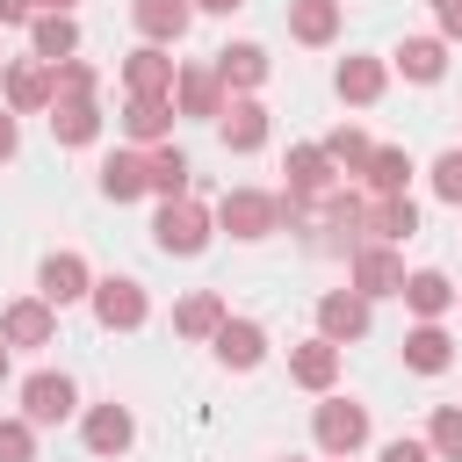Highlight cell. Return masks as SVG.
<instances>
[{
	"instance_id": "obj_1",
	"label": "cell",
	"mask_w": 462,
	"mask_h": 462,
	"mask_svg": "<svg viewBox=\"0 0 462 462\" xmlns=\"http://www.w3.org/2000/svg\"><path fill=\"white\" fill-rule=\"evenodd\" d=\"M209 238H217L209 202L173 195V202H159V209H152V245H159L166 260H195V253H209Z\"/></svg>"
},
{
	"instance_id": "obj_2",
	"label": "cell",
	"mask_w": 462,
	"mask_h": 462,
	"mask_svg": "<svg viewBox=\"0 0 462 462\" xmlns=\"http://www.w3.org/2000/svg\"><path fill=\"white\" fill-rule=\"evenodd\" d=\"M310 440H318V455H339V462L361 455V448H368V404L325 390V404L310 411Z\"/></svg>"
},
{
	"instance_id": "obj_3",
	"label": "cell",
	"mask_w": 462,
	"mask_h": 462,
	"mask_svg": "<svg viewBox=\"0 0 462 462\" xmlns=\"http://www.w3.org/2000/svg\"><path fill=\"white\" fill-rule=\"evenodd\" d=\"M217 217V231H231V238H267V231H282V195H267V188H224V202L209 209Z\"/></svg>"
},
{
	"instance_id": "obj_4",
	"label": "cell",
	"mask_w": 462,
	"mask_h": 462,
	"mask_svg": "<svg viewBox=\"0 0 462 462\" xmlns=\"http://www.w3.org/2000/svg\"><path fill=\"white\" fill-rule=\"evenodd\" d=\"M94 325L101 332H137L144 318H152V296H144V282H130V274H94Z\"/></svg>"
},
{
	"instance_id": "obj_5",
	"label": "cell",
	"mask_w": 462,
	"mask_h": 462,
	"mask_svg": "<svg viewBox=\"0 0 462 462\" xmlns=\"http://www.w3.org/2000/svg\"><path fill=\"white\" fill-rule=\"evenodd\" d=\"M0 108H14V116H51V101H58V72L43 65V58H7L0 65Z\"/></svg>"
},
{
	"instance_id": "obj_6",
	"label": "cell",
	"mask_w": 462,
	"mask_h": 462,
	"mask_svg": "<svg viewBox=\"0 0 462 462\" xmlns=\"http://www.w3.org/2000/svg\"><path fill=\"white\" fill-rule=\"evenodd\" d=\"M36 296H43L51 310H72V303H87V296H94V267H87V253H72V245L43 253V267H36Z\"/></svg>"
},
{
	"instance_id": "obj_7",
	"label": "cell",
	"mask_w": 462,
	"mask_h": 462,
	"mask_svg": "<svg viewBox=\"0 0 462 462\" xmlns=\"http://www.w3.org/2000/svg\"><path fill=\"white\" fill-rule=\"evenodd\" d=\"M346 289H361L368 303H375V296H397V289H404V253L383 245V238H361L354 260H346Z\"/></svg>"
},
{
	"instance_id": "obj_8",
	"label": "cell",
	"mask_w": 462,
	"mask_h": 462,
	"mask_svg": "<svg viewBox=\"0 0 462 462\" xmlns=\"http://www.w3.org/2000/svg\"><path fill=\"white\" fill-rule=\"evenodd\" d=\"M72 411H79V383H72L65 368L22 375V419H29V426H58V419H72Z\"/></svg>"
},
{
	"instance_id": "obj_9",
	"label": "cell",
	"mask_w": 462,
	"mask_h": 462,
	"mask_svg": "<svg viewBox=\"0 0 462 462\" xmlns=\"http://www.w3.org/2000/svg\"><path fill=\"white\" fill-rule=\"evenodd\" d=\"M79 440H87V455H101V462H116V455H130L137 448V419H130V404H87L79 411Z\"/></svg>"
},
{
	"instance_id": "obj_10",
	"label": "cell",
	"mask_w": 462,
	"mask_h": 462,
	"mask_svg": "<svg viewBox=\"0 0 462 462\" xmlns=\"http://www.w3.org/2000/svg\"><path fill=\"white\" fill-rule=\"evenodd\" d=\"M368 325H375V303H368L361 289H325V296H318V332H325L332 346L368 339Z\"/></svg>"
},
{
	"instance_id": "obj_11",
	"label": "cell",
	"mask_w": 462,
	"mask_h": 462,
	"mask_svg": "<svg viewBox=\"0 0 462 462\" xmlns=\"http://www.w3.org/2000/svg\"><path fill=\"white\" fill-rule=\"evenodd\" d=\"M411 231H419V202H411V195H368V188H361V238L404 245Z\"/></svg>"
},
{
	"instance_id": "obj_12",
	"label": "cell",
	"mask_w": 462,
	"mask_h": 462,
	"mask_svg": "<svg viewBox=\"0 0 462 462\" xmlns=\"http://www.w3.org/2000/svg\"><path fill=\"white\" fill-rule=\"evenodd\" d=\"M209 346H217V361H224L231 375H253V368L267 361V325H260V318H224V325L209 332Z\"/></svg>"
},
{
	"instance_id": "obj_13",
	"label": "cell",
	"mask_w": 462,
	"mask_h": 462,
	"mask_svg": "<svg viewBox=\"0 0 462 462\" xmlns=\"http://www.w3.org/2000/svg\"><path fill=\"white\" fill-rule=\"evenodd\" d=\"M282 173H289V202H318L325 188H339V166L325 159V144H289V159H282Z\"/></svg>"
},
{
	"instance_id": "obj_14",
	"label": "cell",
	"mask_w": 462,
	"mask_h": 462,
	"mask_svg": "<svg viewBox=\"0 0 462 462\" xmlns=\"http://www.w3.org/2000/svg\"><path fill=\"white\" fill-rule=\"evenodd\" d=\"M339 361H346V346H332V339L318 332V339L289 346V383H296V390H310V397H325V390L339 383Z\"/></svg>"
},
{
	"instance_id": "obj_15",
	"label": "cell",
	"mask_w": 462,
	"mask_h": 462,
	"mask_svg": "<svg viewBox=\"0 0 462 462\" xmlns=\"http://www.w3.org/2000/svg\"><path fill=\"white\" fill-rule=\"evenodd\" d=\"M0 339L36 354V346H51V339H58V310H51L43 296H14V303L0 310Z\"/></svg>"
},
{
	"instance_id": "obj_16",
	"label": "cell",
	"mask_w": 462,
	"mask_h": 462,
	"mask_svg": "<svg viewBox=\"0 0 462 462\" xmlns=\"http://www.w3.org/2000/svg\"><path fill=\"white\" fill-rule=\"evenodd\" d=\"M173 72H180V58L166 43H137L123 58V94H166L173 101Z\"/></svg>"
},
{
	"instance_id": "obj_17",
	"label": "cell",
	"mask_w": 462,
	"mask_h": 462,
	"mask_svg": "<svg viewBox=\"0 0 462 462\" xmlns=\"http://www.w3.org/2000/svg\"><path fill=\"white\" fill-rule=\"evenodd\" d=\"M224 101H231V94H224L217 65H180V72H173V116H209V123H217Z\"/></svg>"
},
{
	"instance_id": "obj_18",
	"label": "cell",
	"mask_w": 462,
	"mask_h": 462,
	"mask_svg": "<svg viewBox=\"0 0 462 462\" xmlns=\"http://www.w3.org/2000/svg\"><path fill=\"white\" fill-rule=\"evenodd\" d=\"M267 130H274V123H267V108H260L253 94H231V101H224V116H217L224 152H238V159H245V152H260V144H267Z\"/></svg>"
},
{
	"instance_id": "obj_19",
	"label": "cell",
	"mask_w": 462,
	"mask_h": 462,
	"mask_svg": "<svg viewBox=\"0 0 462 462\" xmlns=\"http://www.w3.org/2000/svg\"><path fill=\"white\" fill-rule=\"evenodd\" d=\"M404 368H411V375H448V368H455V332H448L440 318H419V325L404 332Z\"/></svg>"
},
{
	"instance_id": "obj_20",
	"label": "cell",
	"mask_w": 462,
	"mask_h": 462,
	"mask_svg": "<svg viewBox=\"0 0 462 462\" xmlns=\"http://www.w3.org/2000/svg\"><path fill=\"white\" fill-rule=\"evenodd\" d=\"M144 188L159 195V202H173V195H188L195 188V159L166 137V144H144Z\"/></svg>"
},
{
	"instance_id": "obj_21",
	"label": "cell",
	"mask_w": 462,
	"mask_h": 462,
	"mask_svg": "<svg viewBox=\"0 0 462 462\" xmlns=\"http://www.w3.org/2000/svg\"><path fill=\"white\" fill-rule=\"evenodd\" d=\"M130 22H137V36L144 43H180L188 36V22H195V0H130Z\"/></svg>"
},
{
	"instance_id": "obj_22",
	"label": "cell",
	"mask_w": 462,
	"mask_h": 462,
	"mask_svg": "<svg viewBox=\"0 0 462 462\" xmlns=\"http://www.w3.org/2000/svg\"><path fill=\"white\" fill-rule=\"evenodd\" d=\"M383 87H390V65H383V58H339V72H332V94H339L346 108H375Z\"/></svg>"
},
{
	"instance_id": "obj_23",
	"label": "cell",
	"mask_w": 462,
	"mask_h": 462,
	"mask_svg": "<svg viewBox=\"0 0 462 462\" xmlns=\"http://www.w3.org/2000/svg\"><path fill=\"white\" fill-rule=\"evenodd\" d=\"M123 137L144 152V144H166L173 137V101L166 94H130L123 101Z\"/></svg>"
},
{
	"instance_id": "obj_24",
	"label": "cell",
	"mask_w": 462,
	"mask_h": 462,
	"mask_svg": "<svg viewBox=\"0 0 462 462\" xmlns=\"http://www.w3.org/2000/svg\"><path fill=\"white\" fill-rule=\"evenodd\" d=\"M209 65H217L224 94H260V87H267V51H260V43H224Z\"/></svg>"
},
{
	"instance_id": "obj_25",
	"label": "cell",
	"mask_w": 462,
	"mask_h": 462,
	"mask_svg": "<svg viewBox=\"0 0 462 462\" xmlns=\"http://www.w3.org/2000/svg\"><path fill=\"white\" fill-rule=\"evenodd\" d=\"M339 22H346V0H289V36L310 51H325L339 36Z\"/></svg>"
},
{
	"instance_id": "obj_26",
	"label": "cell",
	"mask_w": 462,
	"mask_h": 462,
	"mask_svg": "<svg viewBox=\"0 0 462 462\" xmlns=\"http://www.w3.org/2000/svg\"><path fill=\"white\" fill-rule=\"evenodd\" d=\"M29 58H43V65L79 58V22L72 14H29Z\"/></svg>"
},
{
	"instance_id": "obj_27",
	"label": "cell",
	"mask_w": 462,
	"mask_h": 462,
	"mask_svg": "<svg viewBox=\"0 0 462 462\" xmlns=\"http://www.w3.org/2000/svg\"><path fill=\"white\" fill-rule=\"evenodd\" d=\"M390 72H404L411 87H433V79L448 72V43H440V36H404V43L390 51Z\"/></svg>"
},
{
	"instance_id": "obj_28",
	"label": "cell",
	"mask_w": 462,
	"mask_h": 462,
	"mask_svg": "<svg viewBox=\"0 0 462 462\" xmlns=\"http://www.w3.org/2000/svg\"><path fill=\"white\" fill-rule=\"evenodd\" d=\"M397 296H404V310H411V318H448V310H455V282H448L440 267H411Z\"/></svg>"
},
{
	"instance_id": "obj_29",
	"label": "cell",
	"mask_w": 462,
	"mask_h": 462,
	"mask_svg": "<svg viewBox=\"0 0 462 462\" xmlns=\"http://www.w3.org/2000/svg\"><path fill=\"white\" fill-rule=\"evenodd\" d=\"M224 318H231V303H224L217 289H188V296L173 303V332H180V339H209Z\"/></svg>"
},
{
	"instance_id": "obj_30",
	"label": "cell",
	"mask_w": 462,
	"mask_h": 462,
	"mask_svg": "<svg viewBox=\"0 0 462 462\" xmlns=\"http://www.w3.org/2000/svg\"><path fill=\"white\" fill-rule=\"evenodd\" d=\"M51 137H58L65 152H87V144L101 137V108H94V101H51Z\"/></svg>"
},
{
	"instance_id": "obj_31",
	"label": "cell",
	"mask_w": 462,
	"mask_h": 462,
	"mask_svg": "<svg viewBox=\"0 0 462 462\" xmlns=\"http://www.w3.org/2000/svg\"><path fill=\"white\" fill-rule=\"evenodd\" d=\"M101 195H108V202H144V195H152V188H144V152H137V144L101 159Z\"/></svg>"
},
{
	"instance_id": "obj_32",
	"label": "cell",
	"mask_w": 462,
	"mask_h": 462,
	"mask_svg": "<svg viewBox=\"0 0 462 462\" xmlns=\"http://www.w3.org/2000/svg\"><path fill=\"white\" fill-rule=\"evenodd\" d=\"M404 180H411V152L404 144H375L368 166H361V188L368 195H404Z\"/></svg>"
},
{
	"instance_id": "obj_33",
	"label": "cell",
	"mask_w": 462,
	"mask_h": 462,
	"mask_svg": "<svg viewBox=\"0 0 462 462\" xmlns=\"http://www.w3.org/2000/svg\"><path fill=\"white\" fill-rule=\"evenodd\" d=\"M318 144H325V159H332L339 173H361V166H368V152H375V144H368V130H354V123H339V130H325Z\"/></svg>"
},
{
	"instance_id": "obj_34",
	"label": "cell",
	"mask_w": 462,
	"mask_h": 462,
	"mask_svg": "<svg viewBox=\"0 0 462 462\" xmlns=\"http://www.w3.org/2000/svg\"><path fill=\"white\" fill-rule=\"evenodd\" d=\"M426 448H433V462H462V404H440L426 419Z\"/></svg>"
},
{
	"instance_id": "obj_35",
	"label": "cell",
	"mask_w": 462,
	"mask_h": 462,
	"mask_svg": "<svg viewBox=\"0 0 462 462\" xmlns=\"http://www.w3.org/2000/svg\"><path fill=\"white\" fill-rule=\"evenodd\" d=\"M58 72V101H94L101 94V72L87 65V58H65V65H51Z\"/></svg>"
},
{
	"instance_id": "obj_36",
	"label": "cell",
	"mask_w": 462,
	"mask_h": 462,
	"mask_svg": "<svg viewBox=\"0 0 462 462\" xmlns=\"http://www.w3.org/2000/svg\"><path fill=\"white\" fill-rule=\"evenodd\" d=\"M426 180H433V195H440L448 209H462V144H448V152L426 166Z\"/></svg>"
},
{
	"instance_id": "obj_37",
	"label": "cell",
	"mask_w": 462,
	"mask_h": 462,
	"mask_svg": "<svg viewBox=\"0 0 462 462\" xmlns=\"http://www.w3.org/2000/svg\"><path fill=\"white\" fill-rule=\"evenodd\" d=\"M0 462H36V426L14 411V419H0Z\"/></svg>"
},
{
	"instance_id": "obj_38",
	"label": "cell",
	"mask_w": 462,
	"mask_h": 462,
	"mask_svg": "<svg viewBox=\"0 0 462 462\" xmlns=\"http://www.w3.org/2000/svg\"><path fill=\"white\" fill-rule=\"evenodd\" d=\"M375 462H433V448H426V433L411 440V433H397V440H383V455Z\"/></svg>"
},
{
	"instance_id": "obj_39",
	"label": "cell",
	"mask_w": 462,
	"mask_h": 462,
	"mask_svg": "<svg viewBox=\"0 0 462 462\" xmlns=\"http://www.w3.org/2000/svg\"><path fill=\"white\" fill-rule=\"evenodd\" d=\"M433 22H440V43H462V0H440Z\"/></svg>"
},
{
	"instance_id": "obj_40",
	"label": "cell",
	"mask_w": 462,
	"mask_h": 462,
	"mask_svg": "<svg viewBox=\"0 0 462 462\" xmlns=\"http://www.w3.org/2000/svg\"><path fill=\"white\" fill-rule=\"evenodd\" d=\"M14 152H22V116H14V108H0V166H7Z\"/></svg>"
},
{
	"instance_id": "obj_41",
	"label": "cell",
	"mask_w": 462,
	"mask_h": 462,
	"mask_svg": "<svg viewBox=\"0 0 462 462\" xmlns=\"http://www.w3.org/2000/svg\"><path fill=\"white\" fill-rule=\"evenodd\" d=\"M29 14H36V0H0V29H29Z\"/></svg>"
},
{
	"instance_id": "obj_42",
	"label": "cell",
	"mask_w": 462,
	"mask_h": 462,
	"mask_svg": "<svg viewBox=\"0 0 462 462\" xmlns=\"http://www.w3.org/2000/svg\"><path fill=\"white\" fill-rule=\"evenodd\" d=\"M245 0H195V14H238Z\"/></svg>"
},
{
	"instance_id": "obj_43",
	"label": "cell",
	"mask_w": 462,
	"mask_h": 462,
	"mask_svg": "<svg viewBox=\"0 0 462 462\" xmlns=\"http://www.w3.org/2000/svg\"><path fill=\"white\" fill-rule=\"evenodd\" d=\"M79 0H36V14H72Z\"/></svg>"
},
{
	"instance_id": "obj_44",
	"label": "cell",
	"mask_w": 462,
	"mask_h": 462,
	"mask_svg": "<svg viewBox=\"0 0 462 462\" xmlns=\"http://www.w3.org/2000/svg\"><path fill=\"white\" fill-rule=\"evenodd\" d=\"M7 354H14V346H7V339H0V383H7V368H14V361H7Z\"/></svg>"
},
{
	"instance_id": "obj_45",
	"label": "cell",
	"mask_w": 462,
	"mask_h": 462,
	"mask_svg": "<svg viewBox=\"0 0 462 462\" xmlns=\"http://www.w3.org/2000/svg\"><path fill=\"white\" fill-rule=\"evenodd\" d=\"M282 462H303V455H282Z\"/></svg>"
},
{
	"instance_id": "obj_46",
	"label": "cell",
	"mask_w": 462,
	"mask_h": 462,
	"mask_svg": "<svg viewBox=\"0 0 462 462\" xmlns=\"http://www.w3.org/2000/svg\"><path fill=\"white\" fill-rule=\"evenodd\" d=\"M455 310H462V289H455Z\"/></svg>"
},
{
	"instance_id": "obj_47",
	"label": "cell",
	"mask_w": 462,
	"mask_h": 462,
	"mask_svg": "<svg viewBox=\"0 0 462 462\" xmlns=\"http://www.w3.org/2000/svg\"><path fill=\"white\" fill-rule=\"evenodd\" d=\"M325 462H339V455H325Z\"/></svg>"
},
{
	"instance_id": "obj_48",
	"label": "cell",
	"mask_w": 462,
	"mask_h": 462,
	"mask_svg": "<svg viewBox=\"0 0 462 462\" xmlns=\"http://www.w3.org/2000/svg\"><path fill=\"white\" fill-rule=\"evenodd\" d=\"M426 7H440V0H426Z\"/></svg>"
},
{
	"instance_id": "obj_49",
	"label": "cell",
	"mask_w": 462,
	"mask_h": 462,
	"mask_svg": "<svg viewBox=\"0 0 462 462\" xmlns=\"http://www.w3.org/2000/svg\"><path fill=\"white\" fill-rule=\"evenodd\" d=\"M0 65H7V58H0Z\"/></svg>"
}]
</instances>
